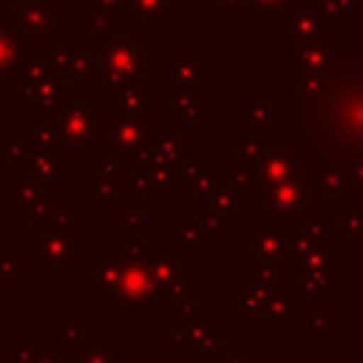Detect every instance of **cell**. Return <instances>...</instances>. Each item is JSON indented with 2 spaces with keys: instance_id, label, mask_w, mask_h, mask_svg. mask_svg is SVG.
Listing matches in <instances>:
<instances>
[{
  "instance_id": "6da1fadb",
  "label": "cell",
  "mask_w": 363,
  "mask_h": 363,
  "mask_svg": "<svg viewBox=\"0 0 363 363\" xmlns=\"http://www.w3.org/2000/svg\"><path fill=\"white\" fill-rule=\"evenodd\" d=\"M23 60H26V40L6 20H0V82L17 79Z\"/></svg>"
},
{
  "instance_id": "7a4b0ae2",
  "label": "cell",
  "mask_w": 363,
  "mask_h": 363,
  "mask_svg": "<svg viewBox=\"0 0 363 363\" xmlns=\"http://www.w3.org/2000/svg\"><path fill=\"white\" fill-rule=\"evenodd\" d=\"M17 281V267H14V252L0 250V286H14Z\"/></svg>"
},
{
  "instance_id": "3957f363",
  "label": "cell",
  "mask_w": 363,
  "mask_h": 363,
  "mask_svg": "<svg viewBox=\"0 0 363 363\" xmlns=\"http://www.w3.org/2000/svg\"><path fill=\"white\" fill-rule=\"evenodd\" d=\"M6 156L9 159H23L26 156V139L23 136H6Z\"/></svg>"
},
{
  "instance_id": "277c9868",
  "label": "cell",
  "mask_w": 363,
  "mask_h": 363,
  "mask_svg": "<svg viewBox=\"0 0 363 363\" xmlns=\"http://www.w3.org/2000/svg\"><path fill=\"white\" fill-rule=\"evenodd\" d=\"M26 0H6V9H17V6H23Z\"/></svg>"
}]
</instances>
